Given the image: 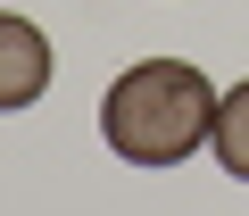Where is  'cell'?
Listing matches in <instances>:
<instances>
[{
	"instance_id": "cell-2",
	"label": "cell",
	"mask_w": 249,
	"mask_h": 216,
	"mask_svg": "<svg viewBox=\"0 0 249 216\" xmlns=\"http://www.w3.org/2000/svg\"><path fill=\"white\" fill-rule=\"evenodd\" d=\"M50 91V42L34 17L0 9V117H17V108H34Z\"/></svg>"
},
{
	"instance_id": "cell-3",
	"label": "cell",
	"mask_w": 249,
	"mask_h": 216,
	"mask_svg": "<svg viewBox=\"0 0 249 216\" xmlns=\"http://www.w3.org/2000/svg\"><path fill=\"white\" fill-rule=\"evenodd\" d=\"M208 142H216V166L249 183V83H232V91L216 100V125H208Z\"/></svg>"
},
{
	"instance_id": "cell-1",
	"label": "cell",
	"mask_w": 249,
	"mask_h": 216,
	"mask_svg": "<svg viewBox=\"0 0 249 216\" xmlns=\"http://www.w3.org/2000/svg\"><path fill=\"white\" fill-rule=\"evenodd\" d=\"M216 125V91L191 58H142L100 100V133L124 166H183Z\"/></svg>"
}]
</instances>
